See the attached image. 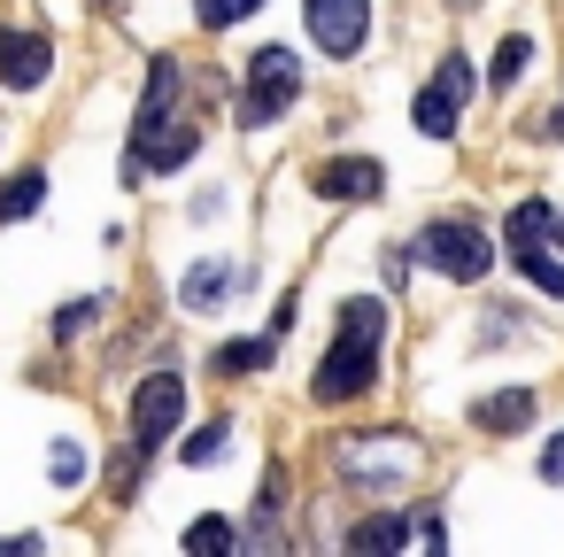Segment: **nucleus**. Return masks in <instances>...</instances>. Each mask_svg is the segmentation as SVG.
Wrapping results in <instances>:
<instances>
[{"label":"nucleus","mask_w":564,"mask_h":557,"mask_svg":"<svg viewBox=\"0 0 564 557\" xmlns=\"http://www.w3.org/2000/svg\"><path fill=\"white\" fill-rule=\"evenodd\" d=\"M86 472H94V457H86L70 433H55V441H47V480H55V488H86Z\"/></svg>","instance_id":"18"},{"label":"nucleus","mask_w":564,"mask_h":557,"mask_svg":"<svg viewBox=\"0 0 564 557\" xmlns=\"http://www.w3.org/2000/svg\"><path fill=\"white\" fill-rule=\"evenodd\" d=\"M549 140H564V109H549Z\"/></svg>","instance_id":"24"},{"label":"nucleus","mask_w":564,"mask_h":557,"mask_svg":"<svg viewBox=\"0 0 564 557\" xmlns=\"http://www.w3.org/2000/svg\"><path fill=\"white\" fill-rule=\"evenodd\" d=\"M464 101H471V63H464V55H441V71H433V78L417 86V101H410V125H417L425 140H456Z\"/></svg>","instance_id":"6"},{"label":"nucleus","mask_w":564,"mask_h":557,"mask_svg":"<svg viewBox=\"0 0 564 557\" xmlns=\"http://www.w3.org/2000/svg\"><path fill=\"white\" fill-rule=\"evenodd\" d=\"M417 264L441 271V279H456V287H471V279L495 271V240H487L471 217H433V225L417 233Z\"/></svg>","instance_id":"4"},{"label":"nucleus","mask_w":564,"mask_h":557,"mask_svg":"<svg viewBox=\"0 0 564 557\" xmlns=\"http://www.w3.org/2000/svg\"><path fill=\"white\" fill-rule=\"evenodd\" d=\"M94 310H101V294H86V302H70V310L55 318V341H70V333H86V325H94Z\"/></svg>","instance_id":"22"},{"label":"nucleus","mask_w":564,"mask_h":557,"mask_svg":"<svg viewBox=\"0 0 564 557\" xmlns=\"http://www.w3.org/2000/svg\"><path fill=\"white\" fill-rule=\"evenodd\" d=\"M40 202H47V171H17L9 186H0V225H24V217H40Z\"/></svg>","instance_id":"14"},{"label":"nucleus","mask_w":564,"mask_h":557,"mask_svg":"<svg viewBox=\"0 0 564 557\" xmlns=\"http://www.w3.org/2000/svg\"><path fill=\"white\" fill-rule=\"evenodd\" d=\"M379 356H387V302H371V294L340 302V333H333V349H325L310 395H317V403H356V395L379 379Z\"/></svg>","instance_id":"1"},{"label":"nucleus","mask_w":564,"mask_h":557,"mask_svg":"<svg viewBox=\"0 0 564 557\" xmlns=\"http://www.w3.org/2000/svg\"><path fill=\"white\" fill-rule=\"evenodd\" d=\"M232 287H240V271L209 256V264H194V271L178 279V310H186V318H209V310H225V294H232Z\"/></svg>","instance_id":"10"},{"label":"nucleus","mask_w":564,"mask_h":557,"mask_svg":"<svg viewBox=\"0 0 564 557\" xmlns=\"http://www.w3.org/2000/svg\"><path fill=\"white\" fill-rule=\"evenodd\" d=\"M525 63H533V40H525V32H502V40H495V63H487V78L510 94V86L525 78Z\"/></svg>","instance_id":"17"},{"label":"nucleus","mask_w":564,"mask_h":557,"mask_svg":"<svg viewBox=\"0 0 564 557\" xmlns=\"http://www.w3.org/2000/svg\"><path fill=\"white\" fill-rule=\"evenodd\" d=\"M302 17H310V40L325 47V63H348L371 40V0H310Z\"/></svg>","instance_id":"7"},{"label":"nucleus","mask_w":564,"mask_h":557,"mask_svg":"<svg viewBox=\"0 0 564 557\" xmlns=\"http://www.w3.org/2000/svg\"><path fill=\"white\" fill-rule=\"evenodd\" d=\"M333 464H340V480H348L356 495H394L402 480H417L425 449H417L402 426H371V433H348Z\"/></svg>","instance_id":"2"},{"label":"nucleus","mask_w":564,"mask_h":557,"mask_svg":"<svg viewBox=\"0 0 564 557\" xmlns=\"http://www.w3.org/2000/svg\"><path fill=\"white\" fill-rule=\"evenodd\" d=\"M510 264L541 287V294H556L564 302V256H549V240H533V248H510Z\"/></svg>","instance_id":"16"},{"label":"nucleus","mask_w":564,"mask_h":557,"mask_svg":"<svg viewBox=\"0 0 564 557\" xmlns=\"http://www.w3.org/2000/svg\"><path fill=\"white\" fill-rule=\"evenodd\" d=\"M541 480H549V488H564V433L541 449Z\"/></svg>","instance_id":"23"},{"label":"nucleus","mask_w":564,"mask_h":557,"mask_svg":"<svg viewBox=\"0 0 564 557\" xmlns=\"http://www.w3.org/2000/svg\"><path fill=\"white\" fill-rule=\"evenodd\" d=\"M448 9H479V0H448Z\"/></svg>","instance_id":"26"},{"label":"nucleus","mask_w":564,"mask_h":557,"mask_svg":"<svg viewBox=\"0 0 564 557\" xmlns=\"http://www.w3.org/2000/svg\"><path fill=\"white\" fill-rule=\"evenodd\" d=\"M402 542H410V518H394V511H371L348 526V549H402Z\"/></svg>","instance_id":"15"},{"label":"nucleus","mask_w":564,"mask_h":557,"mask_svg":"<svg viewBox=\"0 0 564 557\" xmlns=\"http://www.w3.org/2000/svg\"><path fill=\"white\" fill-rule=\"evenodd\" d=\"M232 542H240V534H232L225 518H194V526H186V549H194V557H202V549L217 557V549H232Z\"/></svg>","instance_id":"21"},{"label":"nucleus","mask_w":564,"mask_h":557,"mask_svg":"<svg viewBox=\"0 0 564 557\" xmlns=\"http://www.w3.org/2000/svg\"><path fill=\"white\" fill-rule=\"evenodd\" d=\"M55 71V47L40 32H17V24H0V86L9 94H40Z\"/></svg>","instance_id":"8"},{"label":"nucleus","mask_w":564,"mask_h":557,"mask_svg":"<svg viewBox=\"0 0 564 557\" xmlns=\"http://www.w3.org/2000/svg\"><path fill=\"white\" fill-rule=\"evenodd\" d=\"M225 449H232V426H225V418H209L202 433H186V441H178V457H186L194 472H202V464H217Z\"/></svg>","instance_id":"19"},{"label":"nucleus","mask_w":564,"mask_h":557,"mask_svg":"<svg viewBox=\"0 0 564 557\" xmlns=\"http://www.w3.org/2000/svg\"><path fill=\"white\" fill-rule=\"evenodd\" d=\"M387 186V163H371V156H325L317 163V202H371Z\"/></svg>","instance_id":"9"},{"label":"nucleus","mask_w":564,"mask_h":557,"mask_svg":"<svg viewBox=\"0 0 564 557\" xmlns=\"http://www.w3.org/2000/svg\"><path fill=\"white\" fill-rule=\"evenodd\" d=\"M294 101H302V63H294V47L248 55V71H240V125L263 132V125H279Z\"/></svg>","instance_id":"3"},{"label":"nucleus","mask_w":564,"mask_h":557,"mask_svg":"<svg viewBox=\"0 0 564 557\" xmlns=\"http://www.w3.org/2000/svg\"><path fill=\"white\" fill-rule=\"evenodd\" d=\"M549 240H556V248H564V210H556V233H549Z\"/></svg>","instance_id":"25"},{"label":"nucleus","mask_w":564,"mask_h":557,"mask_svg":"<svg viewBox=\"0 0 564 557\" xmlns=\"http://www.w3.org/2000/svg\"><path fill=\"white\" fill-rule=\"evenodd\" d=\"M256 9H271V0H194V24L202 32H225V24H248Z\"/></svg>","instance_id":"20"},{"label":"nucleus","mask_w":564,"mask_h":557,"mask_svg":"<svg viewBox=\"0 0 564 557\" xmlns=\"http://www.w3.org/2000/svg\"><path fill=\"white\" fill-rule=\"evenodd\" d=\"M549 233H556V202H541V194H525V202L510 210V225H502L510 248H533V240H549Z\"/></svg>","instance_id":"13"},{"label":"nucleus","mask_w":564,"mask_h":557,"mask_svg":"<svg viewBox=\"0 0 564 557\" xmlns=\"http://www.w3.org/2000/svg\"><path fill=\"white\" fill-rule=\"evenodd\" d=\"M271 356H279V333H256V341H225L209 356V372L217 379H248V372H271Z\"/></svg>","instance_id":"12"},{"label":"nucleus","mask_w":564,"mask_h":557,"mask_svg":"<svg viewBox=\"0 0 564 557\" xmlns=\"http://www.w3.org/2000/svg\"><path fill=\"white\" fill-rule=\"evenodd\" d=\"M132 433H124V449H140V457H155L178 426H186V379L178 372H148L140 387H132V418H124Z\"/></svg>","instance_id":"5"},{"label":"nucleus","mask_w":564,"mask_h":557,"mask_svg":"<svg viewBox=\"0 0 564 557\" xmlns=\"http://www.w3.org/2000/svg\"><path fill=\"white\" fill-rule=\"evenodd\" d=\"M471 426H479V433H518V426H533V387H502V395L471 403Z\"/></svg>","instance_id":"11"}]
</instances>
